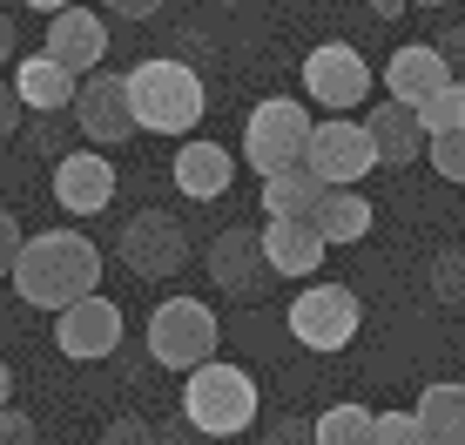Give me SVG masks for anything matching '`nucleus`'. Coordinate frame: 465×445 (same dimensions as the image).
Here are the masks:
<instances>
[{"label": "nucleus", "mask_w": 465, "mask_h": 445, "mask_svg": "<svg viewBox=\"0 0 465 445\" xmlns=\"http://www.w3.org/2000/svg\"><path fill=\"white\" fill-rule=\"evenodd\" d=\"M0 405H14V371H7V358H0Z\"/></svg>", "instance_id": "38"}, {"label": "nucleus", "mask_w": 465, "mask_h": 445, "mask_svg": "<svg viewBox=\"0 0 465 445\" xmlns=\"http://www.w3.org/2000/svg\"><path fill=\"white\" fill-rule=\"evenodd\" d=\"M21 243H27V236H21V222L0 210V283L14 277V263H21Z\"/></svg>", "instance_id": "30"}, {"label": "nucleus", "mask_w": 465, "mask_h": 445, "mask_svg": "<svg viewBox=\"0 0 465 445\" xmlns=\"http://www.w3.org/2000/svg\"><path fill=\"white\" fill-rule=\"evenodd\" d=\"M183 411H189V425H196L203 439H236V432H250L256 425V385H250V371H236V364H196L189 371V385H183Z\"/></svg>", "instance_id": "3"}, {"label": "nucleus", "mask_w": 465, "mask_h": 445, "mask_svg": "<svg viewBox=\"0 0 465 445\" xmlns=\"http://www.w3.org/2000/svg\"><path fill=\"white\" fill-rule=\"evenodd\" d=\"M378 445H431L419 411H378Z\"/></svg>", "instance_id": "27"}, {"label": "nucleus", "mask_w": 465, "mask_h": 445, "mask_svg": "<svg viewBox=\"0 0 465 445\" xmlns=\"http://www.w3.org/2000/svg\"><path fill=\"white\" fill-rule=\"evenodd\" d=\"M317 189H324V176H317L311 163H283L263 176V216H311Z\"/></svg>", "instance_id": "21"}, {"label": "nucleus", "mask_w": 465, "mask_h": 445, "mask_svg": "<svg viewBox=\"0 0 465 445\" xmlns=\"http://www.w3.org/2000/svg\"><path fill=\"white\" fill-rule=\"evenodd\" d=\"M128 94H135V122L149 135H189L203 122V82L189 61H142L128 68Z\"/></svg>", "instance_id": "2"}, {"label": "nucleus", "mask_w": 465, "mask_h": 445, "mask_svg": "<svg viewBox=\"0 0 465 445\" xmlns=\"http://www.w3.org/2000/svg\"><path fill=\"white\" fill-rule=\"evenodd\" d=\"M0 445H35V419L14 405H0Z\"/></svg>", "instance_id": "31"}, {"label": "nucleus", "mask_w": 465, "mask_h": 445, "mask_svg": "<svg viewBox=\"0 0 465 445\" xmlns=\"http://www.w3.org/2000/svg\"><path fill=\"white\" fill-rule=\"evenodd\" d=\"M425 149H431V169H439L445 183H465V129L425 135Z\"/></svg>", "instance_id": "26"}, {"label": "nucleus", "mask_w": 465, "mask_h": 445, "mask_svg": "<svg viewBox=\"0 0 465 445\" xmlns=\"http://www.w3.org/2000/svg\"><path fill=\"white\" fill-rule=\"evenodd\" d=\"M445 82H452V61H445L439 47H425V41L398 47L391 68H384V88H391V102H405V108H419L425 94H439Z\"/></svg>", "instance_id": "16"}, {"label": "nucleus", "mask_w": 465, "mask_h": 445, "mask_svg": "<svg viewBox=\"0 0 465 445\" xmlns=\"http://www.w3.org/2000/svg\"><path fill=\"white\" fill-rule=\"evenodd\" d=\"M364 7H371V14H378V21H398V14H405V7H411V0H364Z\"/></svg>", "instance_id": "36"}, {"label": "nucleus", "mask_w": 465, "mask_h": 445, "mask_svg": "<svg viewBox=\"0 0 465 445\" xmlns=\"http://www.w3.org/2000/svg\"><path fill=\"white\" fill-rule=\"evenodd\" d=\"M7 61H14V21L0 14V68H7Z\"/></svg>", "instance_id": "37"}, {"label": "nucleus", "mask_w": 465, "mask_h": 445, "mask_svg": "<svg viewBox=\"0 0 465 445\" xmlns=\"http://www.w3.org/2000/svg\"><path fill=\"white\" fill-rule=\"evenodd\" d=\"M108 14H122V21H149V14H163V0H102Z\"/></svg>", "instance_id": "33"}, {"label": "nucleus", "mask_w": 465, "mask_h": 445, "mask_svg": "<svg viewBox=\"0 0 465 445\" xmlns=\"http://www.w3.org/2000/svg\"><path fill=\"white\" fill-rule=\"evenodd\" d=\"M21 115H27L21 88H14V82H0V135H14V129H21Z\"/></svg>", "instance_id": "32"}, {"label": "nucleus", "mask_w": 465, "mask_h": 445, "mask_svg": "<svg viewBox=\"0 0 465 445\" xmlns=\"http://www.w3.org/2000/svg\"><path fill=\"white\" fill-rule=\"evenodd\" d=\"M311 222H317V236H324L331 250L358 243V236L371 230V203H364L351 183H324V189H317V203H311Z\"/></svg>", "instance_id": "20"}, {"label": "nucleus", "mask_w": 465, "mask_h": 445, "mask_svg": "<svg viewBox=\"0 0 465 445\" xmlns=\"http://www.w3.org/2000/svg\"><path fill=\"white\" fill-rule=\"evenodd\" d=\"M54 338H61V358L94 364V358H108L122 344V311L88 291V297H74L68 311H54Z\"/></svg>", "instance_id": "11"}, {"label": "nucleus", "mask_w": 465, "mask_h": 445, "mask_svg": "<svg viewBox=\"0 0 465 445\" xmlns=\"http://www.w3.org/2000/svg\"><path fill=\"white\" fill-rule=\"evenodd\" d=\"M419 122H425V135L465 129V74H452L439 94H425V102H419Z\"/></svg>", "instance_id": "24"}, {"label": "nucleus", "mask_w": 465, "mask_h": 445, "mask_svg": "<svg viewBox=\"0 0 465 445\" xmlns=\"http://www.w3.org/2000/svg\"><path fill=\"white\" fill-rule=\"evenodd\" d=\"M122 263L135 270V277H149V283H163V277H175V270L189 263V230L175 216H163V210H142V216H128L122 222Z\"/></svg>", "instance_id": "9"}, {"label": "nucleus", "mask_w": 465, "mask_h": 445, "mask_svg": "<svg viewBox=\"0 0 465 445\" xmlns=\"http://www.w3.org/2000/svg\"><path fill=\"white\" fill-rule=\"evenodd\" d=\"M102 445H163V432H155L149 419H115L102 432Z\"/></svg>", "instance_id": "28"}, {"label": "nucleus", "mask_w": 465, "mask_h": 445, "mask_svg": "<svg viewBox=\"0 0 465 445\" xmlns=\"http://www.w3.org/2000/svg\"><path fill=\"white\" fill-rule=\"evenodd\" d=\"M210 277H216V291H230V297H256L277 270H270L263 257V230H223L216 243H210Z\"/></svg>", "instance_id": "12"}, {"label": "nucleus", "mask_w": 465, "mask_h": 445, "mask_svg": "<svg viewBox=\"0 0 465 445\" xmlns=\"http://www.w3.org/2000/svg\"><path fill=\"white\" fill-rule=\"evenodd\" d=\"M303 163L317 169L324 183H364L378 169V149H371V129L351 115H324L311 129V149H303Z\"/></svg>", "instance_id": "10"}, {"label": "nucleus", "mask_w": 465, "mask_h": 445, "mask_svg": "<svg viewBox=\"0 0 465 445\" xmlns=\"http://www.w3.org/2000/svg\"><path fill=\"white\" fill-rule=\"evenodd\" d=\"M203 432H196V425H189V411H183V419H175V425H163V445H196Z\"/></svg>", "instance_id": "35"}, {"label": "nucleus", "mask_w": 465, "mask_h": 445, "mask_svg": "<svg viewBox=\"0 0 465 445\" xmlns=\"http://www.w3.org/2000/svg\"><path fill=\"white\" fill-rule=\"evenodd\" d=\"M303 94H311L324 115H351V108L371 94V68H364L358 47L324 41V47H311V54H303Z\"/></svg>", "instance_id": "8"}, {"label": "nucleus", "mask_w": 465, "mask_h": 445, "mask_svg": "<svg viewBox=\"0 0 465 445\" xmlns=\"http://www.w3.org/2000/svg\"><path fill=\"white\" fill-rule=\"evenodd\" d=\"M230 176H236V163H230V149L223 142H183L175 149V189H183L189 203H216L223 189H230Z\"/></svg>", "instance_id": "17"}, {"label": "nucleus", "mask_w": 465, "mask_h": 445, "mask_svg": "<svg viewBox=\"0 0 465 445\" xmlns=\"http://www.w3.org/2000/svg\"><path fill=\"white\" fill-rule=\"evenodd\" d=\"M317 445H378V411L331 405L324 419H317Z\"/></svg>", "instance_id": "23"}, {"label": "nucleus", "mask_w": 465, "mask_h": 445, "mask_svg": "<svg viewBox=\"0 0 465 445\" xmlns=\"http://www.w3.org/2000/svg\"><path fill=\"white\" fill-rule=\"evenodd\" d=\"M74 122H82V135L94 149H122V142L142 135L135 122V94H128V74H102L88 68V82L74 88Z\"/></svg>", "instance_id": "7"}, {"label": "nucleus", "mask_w": 465, "mask_h": 445, "mask_svg": "<svg viewBox=\"0 0 465 445\" xmlns=\"http://www.w3.org/2000/svg\"><path fill=\"white\" fill-rule=\"evenodd\" d=\"M324 236H317L311 216H263V257L277 277H311L317 263H324Z\"/></svg>", "instance_id": "14"}, {"label": "nucleus", "mask_w": 465, "mask_h": 445, "mask_svg": "<svg viewBox=\"0 0 465 445\" xmlns=\"http://www.w3.org/2000/svg\"><path fill=\"white\" fill-rule=\"evenodd\" d=\"M364 129H371V149H378L384 169L419 163V149H425V122H419V108H405V102H378Z\"/></svg>", "instance_id": "19"}, {"label": "nucleus", "mask_w": 465, "mask_h": 445, "mask_svg": "<svg viewBox=\"0 0 465 445\" xmlns=\"http://www.w3.org/2000/svg\"><path fill=\"white\" fill-rule=\"evenodd\" d=\"M108 196H115V163H108L102 149H74L54 163V203L74 216H94L108 210Z\"/></svg>", "instance_id": "13"}, {"label": "nucleus", "mask_w": 465, "mask_h": 445, "mask_svg": "<svg viewBox=\"0 0 465 445\" xmlns=\"http://www.w3.org/2000/svg\"><path fill=\"white\" fill-rule=\"evenodd\" d=\"M431 297H439L445 311H465V243H445L439 257H431Z\"/></svg>", "instance_id": "25"}, {"label": "nucleus", "mask_w": 465, "mask_h": 445, "mask_svg": "<svg viewBox=\"0 0 465 445\" xmlns=\"http://www.w3.org/2000/svg\"><path fill=\"white\" fill-rule=\"evenodd\" d=\"M7 283L35 311H68L74 297H88L102 283V250L82 230H41V236L21 243V263H14Z\"/></svg>", "instance_id": "1"}, {"label": "nucleus", "mask_w": 465, "mask_h": 445, "mask_svg": "<svg viewBox=\"0 0 465 445\" xmlns=\"http://www.w3.org/2000/svg\"><path fill=\"white\" fill-rule=\"evenodd\" d=\"M223 344L216 331V311L203 304V297H163L149 317V358L163 364V371H196V364H210Z\"/></svg>", "instance_id": "4"}, {"label": "nucleus", "mask_w": 465, "mask_h": 445, "mask_svg": "<svg viewBox=\"0 0 465 445\" xmlns=\"http://www.w3.org/2000/svg\"><path fill=\"white\" fill-rule=\"evenodd\" d=\"M411 411L431 445H465V385H425Z\"/></svg>", "instance_id": "22"}, {"label": "nucleus", "mask_w": 465, "mask_h": 445, "mask_svg": "<svg viewBox=\"0 0 465 445\" xmlns=\"http://www.w3.org/2000/svg\"><path fill=\"white\" fill-rule=\"evenodd\" d=\"M311 108L303 102H283V94H270V102L250 108L243 122V163L256 169V176H270V169L283 163H303V149H311Z\"/></svg>", "instance_id": "5"}, {"label": "nucleus", "mask_w": 465, "mask_h": 445, "mask_svg": "<svg viewBox=\"0 0 465 445\" xmlns=\"http://www.w3.org/2000/svg\"><path fill=\"white\" fill-rule=\"evenodd\" d=\"M439 54L452 61V74H465V27H452V35L439 41Z\"/></svg>", "instance_id": "34"}, {"label": "nucleus", "mask_w": 465, "mask_h": 445, "mask_svg": "<svg viewBox=\"0 0 465 445\" xmlns=\"http://www.w3.org/2000/svg\"><path fill=\"white\" fill-rule=\"evenodd\" d=\"M14 88H21V102L35 108V115H61V108H74V88H82V74L61 68L54 54H27L21 68H14Z\"/></svg>", "instance_id": "18"}, {"label": "nucleus", "mask_w": 465, "mask_h": 445, "mask_svg": "<svg viewBox=\"0 0 465 445\" xmlns=\"http://www.w3.org/2000/svg\"><path fill=\"white\" fill-rule=\"evenodd\" d=\"M291 338L303 344V351H344L351 338H358L364 311H358V291L351 283H311V291L291 297Z\"/></svg>", "instance_id": "6"}, {"label": "nucleus", "mask_w": 465, "mask_h": 445, "mask_svg": "<svg viewBox=\"0 0 465 445\" xmlns=\"http://www.w3.org/2000/svg\"><path fill=\"white\" fill-rule=\"evenodd\" d=\"M21 7H35V14H61V7H74V0H21Z\"/></svg>", "instance_id": "39"}, {"label": "nucleus", "mask_w": 465, "mask_h": 445, "mask_svg": "<svg viewBox=\"0 0 465 445\" xmlns=\"http://www.w3.org/2000/svg\"><path fill=\"white\" fill-rule=\"evenodd\" d=\"M47 54H54L61 68H74V74L102 68V54H108V21H102V14H88V7H61L54 27H47Z\"/></svg>", "instance_id": "15"}, {"label": "nucleus", "mask_w": 465, "mask_h": 445, "mask_svg": "<svg viewBox=\"0 0 465 445\" xmlns=\"http://www.w3.org/2000/svg\"><path fill=\"white\" fill-rule=\"evenodd\" d=\"M263 445H317V419H277L263 432Z\"/></svg>", "instance_id": "29"}, {"label": "nucleus", "mask_w": 465, "mask_h": 445, "mask_svg": "<svg viewBox=\"0 0 465 445\" xmlns=\"http://www.w3.org/2000/svg\"><path fill=\"white\" fill-rule=\"evenodd\" d=\"M411 7H445V0H411Z\"/></svg>", "instance_id": "40"}]
</instances>
